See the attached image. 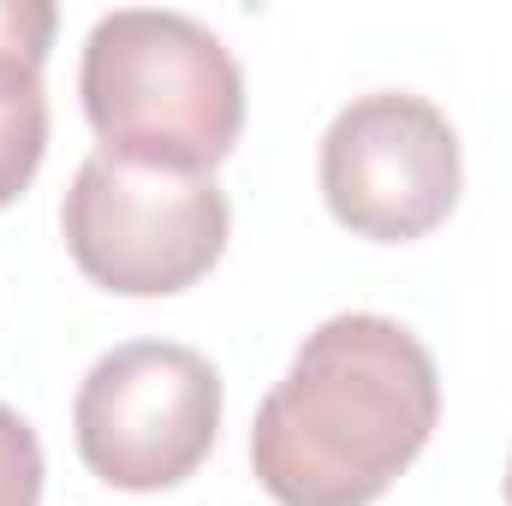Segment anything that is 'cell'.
Wrapping results in <instances>:
<instances>
[{"instance_id":"1","label":"cell","mask_w":512,"mask_h":506,"mask_svg":"<svg viewBox=\"0 0 512 506\" xmlns=\"http://www.w3.org/2000/svg\"><path fill=\"white\" fill-rule=\"evenodd\" d=\"M441 376L429 346L376 310L328 316L251 423L256 483L280 506H370L429 447Z\"/></svg>"},{"instance_id":"2","label":"cell","mask_w":512,"mask_h":506,"mask_svg":"<svg viewBox=\"0 0 512 506\" xmlns=\"http://www.w3.org/2000/svg\"><path fill=\"white\" fill-rule=\"evenodd\" d=\"M84 114L108 155L209 173L245 126V78L227 42L161 6L102 12L84 42Z\"/></svg>"},{"instance_id":"3","label":"cell","mask_w":512,"mask_h":506,"mask_svg":"<svg viewBox=\"0 0 512 506\" xmlns=\"http://www.w3.org/2000/svg\"><path fill=\"white\" fill-rule=\"evenodd\" d=\"M60 227L72 262L96 286L120 298H167L221 262L233 209L215 173L149 167L96 149L66 191Z\"/></svg>"},{"instance_id":"4","label":"cell","mask_w":512,"mask_h":506,"mask_svg":"<svg viewBox=\"0 0 512 506\" xmlns=\"http://www.w3.org/2000/svg\"><path fill=\"white\" fill-rule=\"evenodd\" d=\"M84 465L131 495L185 483L221 429V376L179 340L114 346L78 387L72 405Z\"/></svg>"},{"instance_id":"5","label":"cell","mask_w":512,"mask_h":506,"mask_svg":"<svg viewBox=\"0 0 512 506\" xmlns=\"http://www.w3.org/2000/svg\"><path fill=\"white\" fill-rule=\"evenodd\" d=\"M459 137L447 114L411 90H376L322 131V197L358 239H423L459 203Z\"/></svg>"},{"instance_id":"6","label":"cell","mask_w":512,"mask_h":506,"mask_svg":"<svg viewBox=\"0 0 512 506\" xmlns=\"http://www.w3.org/2000/svg\"><path fill=\"white\" fill-rule=\"evenodd\" d=\"M54 0H0V209L36 179L48 149L42 60L54 42Z\"/></svg>"},{"instance_id":"7","label":"cell","mask_w":512,"mask_h":506,"mask_svg":"<svg viewBox=\"0 0 512 506\" xmlns=\"http://www.w3.org/2000/svg\"><path fill=\"white\" fill-rule=\"evenodd\" d=\"M36 501H42V441L12 405H0V506Z\"/></svg>"},{"instance_id":"8","label":"cell","mask_w":512,"mask_h":506,"mask_svg":"<svg viewBox=\"0 0 512 506\" xmlns=\"http://www.w3.org/2000/svg\"><path fill=\"white\" fill-rule=\"evenodd\" d=\"M507 506H512V459H507Z\"/></svg>"}]
</instances>
